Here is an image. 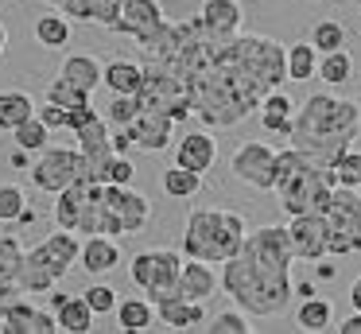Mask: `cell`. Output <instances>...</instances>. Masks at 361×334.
I'll list each match as a JSON object with an SVG mask.
<instances>
[{"label": "cell", "instance_id": "6da1fadb", "mask_svg": "<svg viewBox=\"0 0 361 334\" xmlns=\"http://www.w3.org/2000/svg\"><path fill=\"white\" fill-rule=\"evenodd\" d=\"M144 59L167 62L190 90L195 117L206 129H233L280 82H288V47L268 35H214L202 16L159 23L133 39Z\"/></svg>", "mask_w": 361, "mask_h": 334}, {"label": "cell", "instance_id": "7a4b0ae2", "mask_svg": "<svg viewBox=\"0 0 361 334\" xmlns=\"http://www.w3.org/2000/svg\"><path fill=\"white\" fill-rule=\"evenodd\" d=\"M291 261H295V249H291L288 225H260L245 237L237 256L221 264V292L252 318H276L288 311L295 295Z\"/></svg>", "mask_w": 361, "mask_h": 334}, {"label": "cell", "instance_id": "3957f363", "mask_svg": "<svg viewBox=\"0 0 361 334\" xmlns=\"http://www.w3.org/2000/svg\"><path fill=\"white\" fill-rule=\"evenodd\" d=\"M357 136H361V105L353 97H334V93H311L295 109V121H291L288 132L291 148L330 163V167L350 152Z\"/></svg>", "mask_w": 361, "mask_h": 334}, {"label": "cell", "instance_id": "277c9868", "mask_svg": "<svg viewBox=\"0 0 361 334\" xmlns=\"http://www.w3.org/2000/svg\"><path fill=\"white\" fill-rule=\"evenodd\" d=\"M338 186V175L330 163L314 160V155L299 152V148H283L280 155H276V202H280V210L288 217L295 214H322L330 202V194H334Z\"/></svg>", "mask_w": 361, "mask_h": 334}, {"label": "cell", "instance_id": "5b68a950", "mask_svg": "<svg viewBox=\"0 0 361 334\" xmlns=\"http://www.w3.org/2000/svg\"><path fill=\"white\" fill-rule=\"evenodd\" d=\"M245 237H249V229L237 210L198 206L187 214V225H183V253L206 264H226L229 256H237Z\"/></svg>", "mask_w": 361, "mask_h": 334}, {"label": "cell", "instance_id": "8992f818", "mask_svg": "<svg viewBox=\"0 0 361 334\" xmlns=\"http://www.w3.org/2000/svg\"><path fill=\"white\" fill-rule=\"evenodd\" d=\"M187 253L183 249H140V253L128 261V276L133 284L148 295L152 303H164L171 295H179V276Z\"/></svg>", "mask_w": 361, "mask_h": 334}, {"label": "cell", "instance_id": "52a82bcc", "mask_svg": "<svg viewBox=\"0 0 361 334\" xmlns=\"http://www.w3.org/2000/svg\"><path fill=\"white\" fill-rule=\"evenodd\" d=\"M326 237H330V256H350L361 253V191L357 186H334L326 210Z\"/></svg>", "mask_w": 361, "mask_h": 334}, {"label": "cell", "instance_id": "ba28073f", "mask_svg": "<svg viewBox=\"0 0 361 334\" xmlns=\"http://www.w3.org/2000/svg\"><path fill=\"white\" fill-rule=\"evenodd\" d=\"M82 171H86V160H82V148H43L39 160L32 163V183L35 191L59 194L71 183H78Z\"/></svg>", "mask_w": 361, "mask_h": 334}, {"label": "cell", "instance_id": "9c48e42d", "mask_svg": "<svg viewBox=\"0 0 361 334\" xmlns=\"http://www.w3.org/2000/svg\"><path fill=\"white\" fill-rule=\"evenodd\" d=\"M74 140H78L82 160H86L82 179H90V183H109V167H113L117 148H113V124L105 121V113H97L90 124H82L74 132Z\"/></svg>", "mask_w": 361, "mask_h": 334}, {"label": "cell", "instance_id": "30bf717a", "mask_svg": "<svg viewBox=\"0 0 361 334\" xmlns=\"http://www.w3.org/2000/svg\"><path fill=\"white\" fill-rule=\"evenodd\" d=\"M276 148H268L264 140H245L241 148L229 160V171H233L237 183L252 186V191H272L276 186Z\"/></svg>", "mask_w": 361, "mask_h": 334}, {"label": "cell", "instance_id": "8fae6325", "mask_svg": "<svg viewBox=\"0 0 361 334\" xmlns=\"http://www.w3.org/2000/svg\"><path fill=\"white\" fill-rule=\"evenodd\" d=\"M66 264H59L55 256L47 253V245H35L24 253V264H20V276H16V287L20 295H43V292H55L59 284L66 280Z\"/></svg>", "mask_w": 361, "mask_h": 334}, {"label": "cell", "instance_id": "7c38bea8", "mask_svg": "<svg viewBox=\"0 0 361 334\" xmlns=\"http://www.w3.org/2000/svg\"><path fill=\"white\" fill-rule=\"evenodd\" d=\"M105 202H109L113 217L121 222L125 237L128 233H140L152 222V202L140 191H133V183H105Z\"/></svg>", "mask_w": 361, "mask_h": 334}, {"label": "cell", "instance_id": "4fadbf2b", "mask_svg": "<svg viewBox=\"0 0 361 334\" xmlns=\"http://www.w3.org/2000/svg\"><path fill=\"white\" fill-rule=\"evenodd\" d=\"M288 237H291V249H295V261H322V256H330L326 217L322 214H295L288 222Z\"/></svg>", "mask_w": 361, "mask_h": 334}, {"label": "cell", "instance_id": "5bb4252c", "mask_svg": "<svg viewBox=\"0 0 361 334\" xmlns=\"http://www.w3.org/2000/svg\"><path fill=\"white\" fill-rule=\"evenodd\" d=\"M0 330L4 334H59L63 326H59L55 307L39 311L27 299H8V307H4V315H0Z\"/></svg>", "mask_w": 361, "mask_h": 334}, {"label": "cell", "instance_id": "9a60e30c", "mask_svg": "<svg viewBox=\"0 0 361 334\" xmlns=\"http://www.w3.org/2000/svg\"><path fill=\"white\" fill-rule=\"evenodd\" d=\"M164 23V4L159 0H125L121 4V16L113 20V35H128V39H140L148 35L152 28Z\"/></svg>", "mask_w": 361, "mask_h": 334}, {"label": "cell", "instance_id": "2e32d148", "mask_svg": "<svg viewBox=\"0 0 361 334\" xmlns=\"http://www.w3.org/2000/svg\"><path fill=\"white\" fill-rule=\"evenodd\" d=\"M175 117L164 113V109H140V117H136L128 129H133V140L140 152H164L167 144H171V132H175Z\"/></svg>", "mask_w": 361, "mask_h": 334}, {"label": "cell", "instance_id": "e0dca14e", "mask_svg": "<svg viewBox=\"0 0 361 334\" xmlns=\"http://www.w3.org/2000/svg\"><path fill=\"white\" fill-rule=\"evenodd\" d=\"M156 315L171 330H206V307L187 295H171V299L156 303Z\"/></svg>", "mask_w": 361, "mask_h": 334}, {"label": "cell", "instance_id": "ac0fdd59", "mask_svg": "<svg viewBox=\"0 0 361 334\" xmlns=\"http://www.w3.org/2000/svg\"><path fill=\"white\" fill-rule=\"evenodd\" d=\"M51 307H55L59 315V326H63L66 334H86L94 330V318L97 311L86 303V295H63V292H51Z\"/></svg>", "mask_w": 361, "mask_h": 334}, {"label": "cell", "instance_id": "d6986e66", "mask_svg": "<svg viewBox=\"0 0 361 334\" xmlns=\"http://www.w3.org/2000/svg\"><path fill=\"white\" fill-rule=\"evenodd\" d=\"M43 4L66 12L71 20H82V23H102L105 31L113 28V20L121 16V4L125 0H43Z\"/></svg>", "mask_w": 361, "mask_h": 334}, {"label": "cell", "instance_id": "ffe728a7", "mask_svg": "<svg viewBox=\"0 0 361 334\" xmlns=\"http://www.w3.org/2000/svg\"><path fill=\"white\" fill-rule=\"evenodd\" d=\"M214 160H218V144H214L210 132H187V136L175 144V163H183V167L198 171V175H206V171L214 167Z\"/></svg>", "mask_w": 361, "mask_h": 334}, {"label": "cell", "instance_id": "44dd1931", "mask_svg": "<svg viewBox=\"0 0 361 334\" xmlns=\"http://www.w3.org/2000/svg\"><path fill=\"white\" fill-rule=\"evenodd\" d=\"M82 272H86L90 280L94 276H105V272H113L121 264V249L113 237H105V233H94V237L82 241V256H78Z\"/></svg>", "mask_w": 361, "mask_h": 334}, {"label": "cell", "instance_id": "7402d4cb", "mask_svg": "<svg viewBox=\"0 0 361 334\" xmlns=\"http://www.w3.org/2000/svg\"><path fill=\"white\" fill-rule=\"evenodd\" d=\"M221 287V276L214 272V264L206 261H195V256H187V264H183V276H179V295H187V299H198L206 303L214 292Z\"/></svg>", "mask_w": 361, "mask_h": 334}, {"label": "cell", "instance_id": "603a6c76", "mask_svg": "<svg viewBox=\"0 0 361 334\" xmlns=\"http://www.w3.org/2000/svg\"><path fill=\"white\" fill-rule=\"evenodd\" d=\"M198 16H202V23L214 35H237L245 23V8L237 0H202Z\"/></svg>", "mask_w": 361, "mask_h": 334}, {"label": "cell", "instance_id": "cb8c5ba5", "mask_svg": "<svg viewBox=\"0 0 361 334\" xmlns=\"http://www.w3.org/2000/svg\"><path fill=\"white\" fill-rule=\"evenodd\" d=\"M295 101L288 97L283 90H272L264 101H260L257 117H260V129L264 132H280V136H288L291 132V121H295Z\"/></svg>", "mask_w": 361, "mask_h": 334}, {"label": "cell", "instance_id": "d4e9b609", "mask_svg": "<svg viewBox=\"0 0 361 334\" xmlns=\"http://www.w3.org/2000/svg\"><path fill=\"white\" fill-rule=\"evenodd\" d=\"M59 78H66L71 85H78V90L94 93L97 85H105V66L94 59V54H66L63 59V70H59Z\"/></svg>", "mask_w": 361, "mask_h": 334}, {"label": "cell", "instance_id": "484cf974", "mask_svg": "<svg viewBox=\"0 0 361 334\" xmlns=\"http://www.w3.org/2000/svg\"><path fill=\"white\" fill-rule=\"evenodd\" d=\"M319 59H322V51L311 39L291 43L288 47V82H311V78H319Z\"/></svg>", "mask_w": 361, "mask_h": 334}, {"label": "cell", "instance_id": "4316f807", "mask_svg": "<svg viewBox=\"0 0 361 334\" xmlns=\"http://www.w3.org/2000/svg\"><path fill=\"white\" fill-rule=\"evenodd\" d=\"M35 43L47 47V51H63V47L71 43V16L59 12V8H51L47 16H39V20H35Z\"/></svg>", "mask_w": 361, "mask_h": 334}, {"label": "cell", "instance_id": "83f0119b", "mask_svg": "<svg viewBox=\"0 0 361 334\" xmlns=\"http://www.w3.org/2000/svg\"><path fill=\"white\" fill-rule=\"evenodd\" d=\"M105 85H109L113 93H140V85H144V62H133V59L105 62Z\"/></svg>", "mask_w": 361, "mask_h": 334}, {"label": "cell", "instance_id": "f1b7e54d", "mask_svg": "<svg viewBox=\"0 0 361 334\" xmlns=\"http://www.w3.org/2000/svg\"><path fill=\"white\" fill-rule=\"evenodd\" d=\"M295 326L307 330V334L330 330V326H334V307H330L326 299H319V295H307V299L299 303V311H295Z\"/></svg>", "mask_w": 361, "mask_h": 334}, {"label": "cell", "instance_id": "f546056e", "mask_svg": "<svg viewBox=\"0 0 361 334\" xmlns=\"http://www.w3.org/2000/svg\"><path fill=\"white\" fill-rule=\"evenodd\" d=\"M27 117H35V105L24 90H0V132H12Z\"/></svg>", "mask_w": 361, "mask_h": 334}, {"label": "cell", "instance_id": "4dcf8cb0", "mask_svg": "<svg viewBox=\"0 0 361 334\" xmlns=\"http://www.w3.org/2000/svg\"><path fill=\"white\" fill-rule=\"evenodd\" d=\"M319 82H326V85H350L353 82V54L345 47L319 59Z\"/></svg>", "mask_w": 361, "mask_h": 334}, {"label": "cell", "instance_id": "1f68e13d", "mask_svg": "<svg viewBox=\"0 0 361 334\" xmlns=\"http://www.w3.org/2000/svg\"><path fill=\"white\" fill-rule=\"evenodd\" d=\"M156 303L152 299H125L117 303V323L125 326V330H152V323H156Z\"/></svg>", "mask_w": 361, "mask_h": 334}, {"label": "cell", "instance_id": "d6a6232c", "mask_svg": "<svg viewBox=\"0 0 361 334\" xmlns=\"http://www.w3.org/2000/svg\"><path fill=\"white\" fill-rule=\"evenodd\" d=\"M24 253L27 249L20 245L16 233H0V284H12L16 287V276H20V264H24ZM20 292V287H16Z\"/></svg>", "mask_w": 361, "mask_h": 334}, {"label": "cell", "instance_id": "836d02e7", "mask_svg": "<svg viewBox=\"0 0 361 334\" xmlns=\"http://www.w3.org/2000/svg\"><path fill=\"white\" fill-rule=\"evenodd\" d=\"M198 191H202V175L198 171L183 167V163L164 171V194H171V198H195Z\"/></svg>", "mask_w": 361, "mask_h": 334}, {"label": "cell", "instance_id": "e575fe53", "mask_svg": "<svg viewBox=\"0 0 361 334\" xmlns=\"http://www.w3.org/2000/svg\"><path fill=\"white\" fill-rule=\"evenodd\" d=\"M140 93H113V101L105 105V121L113 124V129H128V124L140 117Z\"/></svg>", "mask_w": 361, "mask_h": 334}, {"label": "cell", "instance_id": "d590c367", "mask_svg": "<svg viewBox=\"0 0 361 334\" xmlns=\"http://www.w3.org/2000/svg\"><path fill=\"white\" fill-rule=\"evenodd\" d=\"M12 140H16V148L43 152V148H47V140H51V129L39 121V113H35V117H27L24 124H16V129H12Z\"/></svg>", "mask_w": 361, "mask_h": 334}, {"label": "cell", "instance_id": "8d00e7d4", "mask_svg": "<svg viewBox=\"0 0 361 334\" xmlns=\"http://www.w3.org/2000/svg\"><path fill=\"white\" fill-rule=\"evenodd\" d=\"M345 39H350V35H345V28H342L338 20H319V23L311 28V43L319 47L322 54L342 51V47H345Z\"/></svg>", "mask_w": 361, "mask_h": 334}, {"label": "cell", "instance_id": "74e56055", "mask_svg": "<svg viewBox=\"0 0 361 334\" xmlns=\"http://www.w3.org/2000/svg\"><path fill=\"white\" fill-rule=\"evenodd\" d=\"M90 97L94 93H86V90H78V85H71L66 78H51L47 82V101H55V105H90Z\"/></svg>", "mask_w": 361, "mask_h": 334}, {"label": "cell", "instance_id": "f35d334b", "mask_svg": "<svg viewBox=\"0 0 361 334\" xmlns=\"http://www.w3.org/2000/svg\"><path fill=\"white\" fill-rule=\"evenodd\" d=\"M210 334H249V311H218V315L210 318V326H206Z\"/></svg>", "mask_w": 361, "mask_h": 334}, {"label": "cell", "instance_id": "ab89813d", "mask_svg": "<svg viewBox=\"0 0 361 334\" xmlns=\"http://www.w3.org/2000/svg\"><path fill=\"white\" fill-rule=\"evenodd\" d=\"M24 206H27L24 186H16V183L0 186V222H16V217L24 214Z\"/></svg>", "mask_w": 361, "mask_h": 334}, {"label": "cell", "instance_id": "60d3db41", "mask_svg": "<svg viewBox=\"0 0 361 334\" xmlns=\"http://www.w3.org/2000/svg\"><path fill=\"white\" fill-rule=\"evenodd\" d=\"M334 175H338V183H342V186H357V191H361V152H357V148H350V152L334 163Z\"/></svg>", "mask_w": 361, "mask_h": 334}, {"label": "cell", "instance_id": "b9f144b4", "mask_svg": "<svg viewBox=\"0 0 361 334\" xmlns=\"http://www.w3.org/2000/svg\"><path fill=\"white\" fill-rule=\"evenodd\" d=\"M82 295H86V303L97 311V315H109V311H117V292H113L109 284H90Z\"/></svg>", "mask_w": 361, "mask_h": 334}, {"label": "cell", "instance_id": "7bdbcfd3", "mask_svg": "<svg viewBox=\"0 0 361 334\" xmlns=\"http://www.w3.org/2000/svg\"><path fill=\"white\" fill-rule=\"evenodd\" d=\"M35 113H39V121L47 124L51 132H55V129H66V105H55V101H47V105L35 109Z\"/></svg>", "mask_w": 361, "mask_h": 334}, {"label": "cell", "instance_id": "ee69618b", "mask_svg": "<svg viewBox=\"0 0 361 334\" xmlns=\"http://www.w3.org/2000/svg\"><path fill=\"white\" fill-rule=\"evenodd\" d=\"M94 117H97L94 105H71V109H66V132H78L82 124H90Z\"/></svg>", "mask_w": 361, "mask_h": 334}, {"label": "cell", "instance_id": "f6af8a7d", "mask_svg": "<svg viewBox=\"0 0 361 334\" xmlns=\"http://www.w3.org/2000/svg\"><path fill=\"white\" fill-rule=\"evenodd\" d=\"M136 167L128 163V155H113V167H109V183H133Z\"/></svg>", "mask_w": 361, "mask_h": 334}, {"label": "cell", "instance_id": "bcb514c9", "mask_svg": "<svg viewBox=\"0 0 361 334\" xmlns=\"http://www.w3.org/2000/svg\"><path fill=\"white\" fill-rule=\"evenodd\" d=\"M113 148H117V155H128V148H136L133 129H113Z\"/></svg>", "mask_w": 361, "mask_h": 334}, {"label": "cell", "instance_id": "7dc6e473", "mask_svg": "<svg viewBox=\"0 0 361 334\" xmlns=\"http://www.w3.org/2000/svg\"><path fill=\"white\" fill-rule=\"evenodd\" d=\"M338 330H342V334H361V311H353V315H345Z\"/></svg>", "mask_w": 361, "mask_h": 334}, {"label": "cell", "instance_id": "c3c4849f", "mask_svg": "<svg viewBox=\"0 0 361 334\" xmlns=\"http://www.w3.org/2000/svg\"><path fill=\"white\" fill-rule=\"evenodd\" d=\"M27 155H32V152H27V148H16V152L8 155V163H12V167H27V163H32V160H27Z\"/></svg>", "mask_w": 361, "mask_h": 334}, {"label": "cell", "instance_id": "681fc988", "mask_svg": "<svg viewBox=\"0 0 361 334\" xmlns=\"http://www.w3.org/2000/svg\"><path fill=\"white\" fill-rule=\"evenodd\" d=\"M350 303H353V311H361V276L350 284Z\"/></svg>", "mask_w": 361, "mask_h": 334}, {"label": "cell", "instance_id": "f907efd6", "mask_svg": "<svg viewBox=\"0 0 361 334\" xmlns=\"http://www.w3.org/2000/svg\"><path fill=\"white\" fill-rule=\"evenodd\" d=\"M16 222H20V225H32V222H35V210H32V206H24V214H20Z\"/></svg>", "mask_w": 361, "mask_h": 334}, {"label": "cell", "instance_id": "816d5d0a", "mask_svg": "<svg viewBox=\"0 0 361 334\" xmlns=\"http://www.w3.org/2000/svg\"><path fill=\"white\" fill-rule=\"evenodd\" d=\"M8 51V28H4V23H0V54Z\"/></svg>", "mask_w": 361, "mask_h": 334}]
</instances>
